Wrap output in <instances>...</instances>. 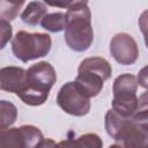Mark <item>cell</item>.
Instances as JSON below:
<instances>
[{"instance_id":"17","label":"cell","mask_w":148,"mask_h":148,"mask_svg":"<svg viewBox=\"0 0 148 148\" xmlns=\"http://www.w3.org/2000/svg\"><path fill=\"white\" fill-rule=\"evenodd\" d=\"M0 28H1V45H0V47L3 49L6 46V44L12 38L13 28H12L10 23L6 20H0Z\"/></svg>"},{"instance_id":"13","label":"cell","mask_w":148,"mask_h":148,"mask_svg":"<svg viewBox=\"0 0 148 148\" xmlns=\"http://www.w3.org/2000/svg\"><path fill=\"white\" fill-rule=\"evenodd\" d=\"M47 6L42 1H30L21 14V20L31 27L40 24L42 20L47 15Z\"/></svg>"},{"instance_id":"16","label":"cell","mask_w":148,"mask_h":148,"mask_svg":"<svg viewBox=\"0 0 148 148\" xmlns=\"http://www.w3.org/2000/svg\"><path fill=\"white\" fill-rule=\"evenodd\" d=\"M23 3L24 1H20V2L1 1L0 2V20H6L8 22L14 20L17 16L18 10Z\"/></svg>"},{"instance_id":"10","label":"cell","mask_w":148,"mask_h":148,"mask_svg":"<svg viewBox=\"0 0 148 148\" xmlns=\"http://www.w3.org/2000/svg\"><path fill=\"white\" fill-rule=\"evenodd\" d=\"M120 143L125 148H148V131L136 125L133 120Z\"/></svg>"},{"instance_id":"11","label":"cell","mask_w":148,"mask_h":148,"mask_svg":"<svg viewBox=\"0 0 148 148\" xmlns=\"http://www.w3.org/2000/svg\"><path fill=\"white\" fill-rule=\"evenodd\" d=\"M58 148H103V141L96 133H87L60 141Z\"/></svg>"},{"instance_id":"15","label":"cell","mask_w":148,"mask_h":148,"mask_svg":"<svg viewBox=\"0 0 148 148\" xmlns=\"http://www.w3.org/2000/svg\"><path fill=\"white\" fill-rule=\"evenodd\" d=\"M17 119L16 106L8 101H0V130L9 128Z\"/></svg>"},{"instance_id":"8","label":"cell","mask_w":148,"mask_h":148,"mask_svg":"<svg viewBox=\"0 0 148 148\" xmlns=\"http://www.w3.org/2000/svg\"><path fill=\"white\" fill-rule=\"evenodd\" d=\"M27 87V69L16 66H7L0 69V88L3 91L17 96Z\"/></svg>"},{"instance_id":"14","label":"cell","mask_w":148,"mask_h":148,"mask_svg":"<svg viewBox=\"0 0 148 148\" xmlns=\"http://www.w3.org/2000/svg\"><path fill=\"white\" fill-rule=\"evenodd\" d=\"M40 25L43 29L50 32H60L66 28V13H50L45 15V17L42 20Z\"/></svg>"},{"instance_id":"2","label":"cell","mask_w":148,"mask_h":148,"mask_svg":"<svg viewBox=\"0 0 148 148\" xmlns=\"http://www.w3.org/2000/svg\"><path fill=\"white\" fill-rule=\"evenodd\" d=\"M57 81V73L47 61H39L27 69V87L18 95L30 106H39L46 102L50 90Z\"/></svg>"},{"instance_id":"9","label":"cell","mask_w":148,"mask_h":148,"mask_svg":"<svg viewBox=\"0 0 148 148\" xmlns=\"http://www.w3.org/2000/svg\"><path fill=\"white\" fill-rule=\"evenodd\" d=\"M133 124V117H124L117 113L112 108L109 109L104 117V127L106 133L116 141L120 142Z\"/></svg>"},{"instance_id":"22","label":"cell","mask_w":148,"mask_h":148,"mask_svg":"<svg viewBox=\"0 0 148 148\" xmlns=\"http://www.w3.org/2000/svg\"><path fill=\"white\" fill-rule=\"evenodd\" d=\"M37 148H58V143L52 139H44Z\"/></svg>"},{"instance_id":"19","label":"cell","mask_w":148,"mask_h":148,"mask_svg":"<svg viewBox=\"0 0 148 148\" xmlns=\"http://www.w3.org/2000/svg\"><path fill=\"white\" fill-rule=\"evenodd\" d=\"M133 120L136 125L148 131V109L136 111L133 116Z\"/></svg>"},{"instance_id":"18","label":"cell","mask_w":148,"mask_h":148,"mask_svg":"<svg viewBox=\"0 0 148 148\" xmlns=\"http://www.w3.org/2000/svg\"><path fill=\"white\" fill-rule=\"evenodd\" d=\"M139 28L141 30V32L143 34V39H145V44L146 47L148 49V9H146L139 17Z\"/></svg>"},{"instance_id":"6","label":"cell","mask_w":148,"mask_h":148,"mask_svg":"<svg viewBox=\"0 0 148 148\" xmlns=\"http://www.w3.org/2000/svg\"><path fill=\"white\" fill-rule=\"evenodd\" d=\"M57 103L62 111L74 117H83L90 111V98H88L74 81L65 83L58 91Z\"/></svg>"},{"instance_id":"3","label":"cell","mask_w":148,"mask_h":148,"mask_svg":"<svg viewBox=\"0 0 148 148\" xmlns=\"http://www.w3.org/2000/svg\"><path fill=\"white\" fill-rule=\"evenodd\" d=\"M112 75L110 62L101 57L83 59L77 68L75 83L79 89L88 97H96L103 89L104 82Z\"/></svg>"},{"instance_id":"4","label":"cell","mask_w":148,"mask_h":148,"mask_svg":"<svg viewBox=\"0 0 148 148\" xmlns=\"http://www.w3.org/2000/svg\"><path fill=\"white\" fill-rule=\"evenodd\" d=\"M52 39L49 34L17 31L12 40V51L16 59L28 62L49 54Z\"/></svg>"},{"instance_id":"12","label":"cell","mask_w":148,"mask_h":148,"mask_svg":"<svg viewBox=\"0 0 148 148\" xmlns=\"http://www.w3.org/2000/svg\"><path fill=\"white\" fill-rule=\"evenodd\" d=\"M0 148H28L21 126L0 130Z\"/></svg>"},{"instance_id":"7","label":"cell","mask_w":148,"mask_h":148,"mask_svg":"<svg viewBox=\"0 0 148 148\" xmlns=\"http://www.w3.org/2000/svg\"><path fill=\"white\" fill-rule=\"evenodd\" d=\"M110 53L118 64L130 66L139 58V46L131 35L119 32L111 38Z\"/></svg>"},{"instance_id":"1","label":"cell","mask_w":148,"mask_h":148,"mask_svg":"<svg viewBox=\"0 0 148 148\" xmlns=\"http://www.w3.org/2000/svg\"><path fill=\"white\" fill-rule=\"evenodd\" d=\"M65 42L75 52L87 51L94 42L88 1H71L66 12Z\"/></svg>"},{"instance_id":"20","label":"cell","mask_w":148,"mask_h":148,"mask_svg":"<svg viewBox=\"0 0 148 148\" xmlns=\"http://www.w3.org/2000/svg\"><path fill=\"white\" fill-rule=\"evenodd\" d=\"M136 81H138V84L140 87L148 90V65L142 67L139 71L138 76H136Z\"/></svg>"},{"instance_id":"23","label":"cell","mask_w":148,"mask_h":148,"mask_svg":"<svg viewBox=\"0 0 148 148\" xmlns=\"http://www.w3.org/2000/svg\"><path fill=\"white\" fill-rule=\"evenodd\" d=\"M108 148H125L121 143H113V145H110Z\"/></svg>"},{"instance_id":"5","label":"cell","mask_w":148,"mask_h":148,"mask_svg":"<svg viewBox=\"0 0 148 148\" xmlns=\"http://www.w3.org/2000/svg\"><path fill=\"white\" fill-rule=\"evenodd\" d=\"M138 81L136 77L130 73H124L117 76L113 81L112 92V109L124 116L133 117L138 110Z\"/></svg>"},{"instance_id":"21","label":"cell","mask_w":148,"mask_h":148,"mask_svg":"<svg viewBox=\"0 0 148 148\" xmlns=\"http://www.w3.org/2000/svg\"><path fill=\"white\" fill-rule=\"evenodd\" d=\"M145 109H148V90H146L138 97V110L136 111L145 110Z\"/></svg>"}]
</instances>
